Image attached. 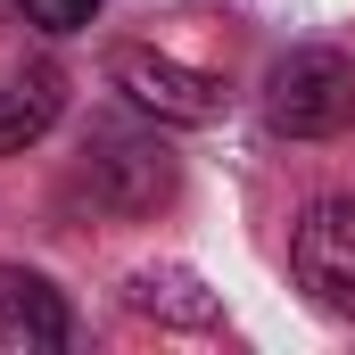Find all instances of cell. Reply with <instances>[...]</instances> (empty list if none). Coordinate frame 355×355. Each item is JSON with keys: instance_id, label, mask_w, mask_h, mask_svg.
I'll return each instance as SVG.
<instances>
[{"instance_id": "1", "label": "cell", "mask_w": 355, "mask_h": 355, "mask_svg": "<svg viewBox=\"0 0 355 355\" xmlns=\"http://www.w3.org/2000/svg\"><path fill=\"white\" fill-rule=\"evenodd\" d=\"M265 124L281 132V141H331V132H347L355 124V58L347 50H322V42L272 58Z\"/></svg>"}, {"instance_id": "2", "label": "cell", "mask_w": 355, "mask_h": 355, "mask_svg": "<svg viewBox=\"0 0 355 355\" xmlns=\"http://www.w3.org/2000/svg\"><path fill=\"white\" fill-rule=\"evenodd\" d=\"M174 149L157 141V132H132V124H99L91 132V149H83V190H91V207H107V215H157L166 198H174Z\"/></svg>"}, {"instance_id": "3", "label": "cell", "mask_w": 355, "mask_h": 355, "mask_svg": "<svg viewBox=\"0 0 355 355\" xmlns=\"http://www.w3.org/2000/svg\"><path fill=\"white\" fill-rule=\"evenodd\" d=\"M289 281L322 306L355 322V198H314L289 232Z\"/></svg>"}, {"instance_id": "4", "label": "cell", "mask_w": 355, "mask_h": 355, "mask_svg": "<svg viewBox=\"0 0 355 355\" xmlns=\"http://www.w3.org/2000/svg\"><path fill=\"white\" fill-rule=\"evenodd\" d=\"M107 83L124 91L141 116H157V124H223V83L215 75H198V67H182V58H166V50H116L107 58Z\"/></svg>"}, {"instance_id": "5", "label": "cell", "mask_w": 355, "mask_h": 355, "mask_svg": "<svg viewBox=\"0 0 355 355\" xmlns=\"http://www.w3.org/2000/svg\"><path fill=\"white\" fill-rule=\"evenodd\" d=\"M124 306L157 331H223V297L198 281L190 265H141L124 272Z\"/></svg>"}, {"instance_id": "6", "label": "cell", "mask_w": 355, "mask_h": 355, "mask_svg": "<svg viewBox=\"0 0 355 355\" xmlns=\"http://www.w3.org/2000/svg\"><path fill=\"white\" fill-rule=\"evenodd\" d=\"M75 339V314L67 297L25 265H0V347H25V355H50Z\"/></svg>"}, {"instance_id": "7", "label": "cell", "mask_w": 355, "mask_h": 355, "mask_svg": "<svg viewBox=\"0 0 355 355\" xmlns=\"http://www.w3.org/2000/svg\"><path fill=\"white\" fill-rule=\"evenodd\" d=\"M58 116H67V75H58V67H17V75H0V157L33 149Z\"/></svg>"}, {"instance_id": "8", "label": "cell", "mask_w": 355, "mask_h": 355, "mask_svg": "<svg viewBox=\"0 0 355 355\" xmlns=\"http://www.w3.org/2000/svg\"><path fill=\"white\" fill-rule=\"evenodd\" d=\"M107 0H8V17H25L33 33H83Z\"/></svg>"}]
</instances>
